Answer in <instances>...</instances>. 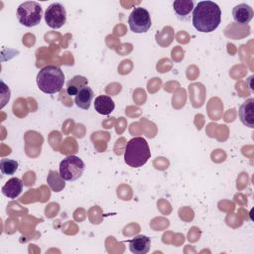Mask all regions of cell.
Wrapping results in <instances>:
<instances>
[{"label": "cell", "mask_w": 254, "mask_h": 254, "mask_svg": "<svg viewBox=\"0 0 254 254\" xmlns=\"http://www.w3.org/2000/svg\"><path fill=\"white\" fill-rule=\"evenodd\" d=\"M45 21L52 29H60L66 22V12L61 3H52L45 12Z\"/></svg>", "instance_id": "52a82bcc"}, {"label": "cell", "mask_w": 254, "mask_h": 254, "mask_svg": "<svg viewBox=\"0 0 254 254\" xmlns=\"http://www.w3.org/2000/svg\"><path fill=\"white\" fill-rule=\"evenodd\" d=\"M128 24L132 32L136 34L146 33L152 26V20L149 11L143 7L134 8L129 15Z\"/></svg>", "instance_id": "8992f818"}, {"label": "cell", "mask_w": 254, "mask_h": 254, "mask_svg": "<svg viewBox=\"0 0 254 254\" xmlns=\"http://www.w3.org/2000/svg\"><path fill=\"white\" fill-rule=\"evenodd\" d=\"M240 121L249 128H254V99L249 98L244 101L238 111Z\"/></svg>", "instance_id": "ba28073f"}, {"label": "cell", "mask_w": 254, "mask_h": 254, "mask_svg": "<svg viewBox=\"0 0 254 254\" xmlns=\"http://www.w3.org/2000/svg\"><path fill=\"white\" fill-rule=\"evenodd\" d=\"M232 16L236 23L245 25V24H248L252 20V18L254 16V12H253V9L249 5H247L245 3H241V4L236 5L232 9Z\"/></svg>", "instance_id": "9c48e42d"}, {"label": "cell", "mask_w": 254, "mask_h": 254, "mask_svg": "<svg viewBox=\"0 0 254 254\" xmlns=\"http://www.w3.org/2000/svg\"><path fill=\"white\" fill-rule=\"evenodd\" d=\"M37 85L41 91L54 94L62 90L64 83V71L56 65H47L37 74Z\"/></svg>", "instance_id": "7a4b0ae2"}, {"label": "cell", "mask_w": 254, "mask_h": 254, "mask_svg": "<svg viewBox=\"0 0 254 254\" xmlns=\"http://www.w3.org/2000/svg\"><path fill=\"white\" fill-rule=\"evenodd\" d=\"M129 249L134 254H146L150 250L151 239L146 235H137L128 241Z\"/></svg>", "instance_id": "30bf717a"}, {"label": "cell", "mask_w": 254, "mask_h": 254, "mask_svg": "<svg viewBox=\"0 0 254 254\" xmlns=\"http://www.w3.org/2000/svg\"><path fill=\"white\" fill-rule=\"evenodd\" d=\"M16 14L20 24L31 28L40 24L43 16V9L36 1H26L18 6Z\"/></svg>", "instance_id": "277c9868"}, {"label": "cell", "mask_w": 254, "mask_h": 254, "mask_svg": "<svg viewBox=\"0 0 254 254\" xmlns=\"http://www.w3.org/2000/svg\"><path fill=\"white\" fill-rule=\"evenodd\" d=\"M151 157L148 142L143 137H135L129 140L125 146L124 161L132 168L143 167Z\"/></svg>", "instance_id": "3957f363"}, {"label": "cell", "mask_w": 254, "mask_h": 254, "mask_svg": "<svg viewBox=\"0 0 254 254\" xmlns=\"http://www.w3.org/2000/svg\"><path fill=\"white\" fill-rule=\"evenodd\" d=\"M174 11L179 17H187L193 10L192 0H176L173 3Z\"/></svg>", "instance_id": "2e32d148"}, {"label": "cell", "mask_w": 254, "mask_h": 254, "mask_svg": "<svg viewBox=\"0 0 254 254\" xmlns=\"http://www.w3.org/2000/svg\"><path fill=\"white\" fill-rule=\"evenodd\" d=\"M88 83L86 77L82 75H74L66 82V92L68 95H76L80 89L85 87Z\"/></svg>", "instance_id": "5bb4252c"}, {"label": "cell", "mask_w": 254, "mask_h": 254, "mask_svg": "<svg viewBox=\"0 0 254 254\" xmlns=\"http://www.w3.org/2000/svg\"><path fill=\"white\" fill-rule=\"evenodd\" d=\"M114 108L115 103L108 95H98L94 100V109L101 115H109Z\"/></svg>", "instance_id": "7c38bea8"}, {"label": "cell", "mask_w": 254, "mask_h": 254, "mask_svg": "<svg viewBox=\"0 0 254 254\" xmlns=\"http://www.w3.org/2000/svg\"><path fill=\"white\" fill-rule=\"evenodd\" d=\"M85 169L83 161L74 155L65 157L60 163V174L64 181L73 182L78 180Z\"/></svg>", "instance_id": "5b68a950"}, {"label": "cell", "mask_w": 254, "mask_h": 254, "mask_svg": "<svg viewBox=\"0 0 254 254\" xmlns=\"http://www.w3.org/2000/svg\"><path fill=\"white\" fill-rule=\"evenodd\" d=\"M47 183H48L49 187L51 188V190L55 192H60L65 187V182L63 179V177L61 176V174L58 173L57 171H53V170H51L48 174Z\"/></svg>", "instance_id": "9a60e30c"}, {"label": "cell", "mask_w": 254, "mask_h": 254, "mask_svg": "<svg viewBox=\"0 0 254 254\" xmlns=\"http://www.w3.org/2000/svg\"><path fill=\"white\" fill-rule=\"evenodd\" d=\"M93 95L94 94H93V90L91 89V87L86 85L85 87L80 89L78 91V93L75 95L74 102L77 107L87 110L90 107V103L93 99Z\"/></svg>", "instance_id": "4fadbf2b"}, {"label": "cell", "mask_w": 254, "mask_h": 254, "mask_svg": "<svg viewBox=\"0 0 254 254\" xmlns=\"http://www.w3.org/2000/svg\"><path fill=\"white\" fill-rule=\"evenodd\" d=\"M220 22L221 10L212 1H199L192 10V26L198 32H213Z\"/></svg>", "instance_id": "6da1fadb"}, {"label": "cell", "mask_w": 254, "mask_h": 254, "mask_svg": "<svg viewBox=\"0 0 254 254\" xmlns=\"http://www.w3.org/2000/svg\"><path fill=\"white\" fill-rule=\"evenodd\" d=\"M1 190L8 198H16L23 190V182L19 178H11L5 183Z\"/></svg>", "instance_id": "8fae6325"}, {"label": "cell", "mask_w": 254, "mask_h": 254, "mask_svg": "<svg viewBox=\"0 0 254 254\" xmlns=\"http://www.w3.org/2000/svg\"><path fill=\"white\" fill-rule=\"evenodd\" d=\"M18 169V162L12 159H2L0 161V170L3 175H14Z\"/></svg>", "instance_id": "e0dca14e"}]
</instances>
